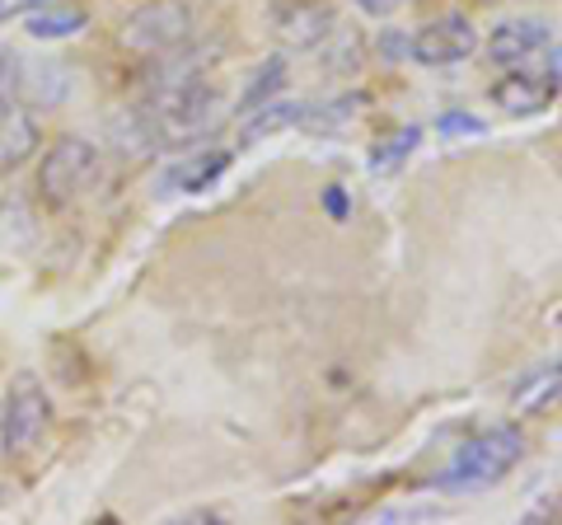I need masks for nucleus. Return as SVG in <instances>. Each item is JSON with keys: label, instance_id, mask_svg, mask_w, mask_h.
<instances>
[{"label": "nucleus", "instance_id": "7ed1b4c3", "mask_svg": "<svg viewBox=\"0 0 562 525\" xmlns=\"http://www.w3.org/2000/svg\"><path fill=\"white\" fill-rule=\"evenodd\" d=\"M192 43V10L183 0H150L140 5L127 24H122V47L140 62H155V57H169Z\"/></svg>", "mask_w": 562, "mask_h": 525}, {"label": "nucleus", "instance_id": "4468645a", "mask_svg": "<svg viewBox=\"0 0 562 525\" xmlns=\"http://www.w3.org/2000/svg\"><path fill=\"white\" fill-rule=\"evenodd\" d=\"M417 142H422V127H398L394 136H384V142L371 150V165H375L380 174H390V169H398L403 160H408Z\"/></svg>", "mask_w": 562, "mask_h": 525}, {"label": "nucleus", "instance_id": "9d476101", "mask_svg": "<svg viewBox=\"0 0 562 525\" xmlns=\"http://www.w3.org/2000/svg\"><path fill=\"white\" fill-rule=\"evenodd\" d=\"M301 118H305V103L301 99H268V103H258L254 113H244L239 122V146H258V142H268V136H281V132H291V127H301Z\"/></svg>", "mask_w": 562, "mask_h": 525}, {"label": "nucleus", "instance_id": "20e7f679", "mask_svg": "<svg viewBox=\"0 0 562 525\" xmlns=\"http://www.w3.org/2000/svg\"><path fill=\"white\" fill-rule=\"evenodd\" d=\"M52 427V399L43 390V380L24 371L10 380V394H5V409H0V446L10 455H24L33 450L47 436Z\"/></svg>", "mask_w": 562, "mask_h": 525}, {"label": "nucleus", "instance_id": "2eb2a0df", "mask_svg": "<svg viewBox=\"0 0 562 525\" xmlns=\"http://www.w3.org/2000/svg\"><path fill=\"white\" fill-rule=\"evenodd\" d=\"M357 94H347V99H338V103H328V109H319L314 113L310 103H305V118H301V127H310V132H338V127H347L351 118H357Z\"/></svg>", "mask_w": 562, "mask_h": 525}, {"label": "nucleus", "instance_id": "39448f33", "mask_svg": "<svg viewBox=\"0 0 562 525\" xmlns=\"http://www.w3.org/2000/svg\"><path fill=\"white\" fill-rule=\"evenodd\" d=\"M473 52H479V29L469 14H441V20L408 33V57L422 66H454L469 62Z\"/></svg>", "mask_w": 562, "mask_h": 525}, {"label": "nucleus", "instance_id": "f03ea898", "mask_svg": "<svg viewBox=\"0 0 562 525\" xmlns=\"http://www.w3.org/2000/svg\"><path fill=\"white\" fill-rule=\"evenodd\" d=\"M99 174H103V155L94 142H85V136H57L43 150L33 188H38L47 212H66V206H76L99 183Z\"/></svg>", "mask_w": 562, "mask_h": 525}, {"label": "nucleus", "instance_id": "dca6fc26", "mask_svg": "<svg viewBox=\"0 0 562 525\" xmlns=\"http://www.w3.org/2000/svg\"><path fill=\"white\" fill-rule=\"evenodd\" d=\"M558 390H562V361L549 366V371H539L530 384H520L516 404H520V409H530V413H539L543 404H553V394H558Z\"/></svg>", "mask_w": 562, "mask_h": 525}, {"label": "nucleus", "instance_id": "423d86ee", "mask_svg": "<svg viewBox=\"0 0 562 525\" xmlns=\"http://www.w3.org/2000/svg\"><path fill=\"white\" fill-rule=\"evenodd\" d=\"M549 47V24L543 20H502L487 33V57L492 66H525L535 52Z\"/></svg>", "mask_w": 562, "mask_h": 525}, {"label": "nucleus", "instance_id": "aec40b11", "mask_svg": "<svg viewBox=\"0 0 562 525\" xmlns=\"http://www.w3.org/2000/svg\"><path fill=\"white\" fill-rule=\"evenodd\" d=\"M324 206H328V216H333V221H347V192H342L338 183L324 192Z\"/></svg>", "mask_w": 562, "mask_h": 525}, {"label": "nucleus", "instance_id": "f257e3e1", "mask_svg": "<svg viewBox=\"0 0 562 525\" xmlns=\"http://www.w3.org/2000/svg\"><path fill=\"white\" fill-rule=\"evenodd\" d=\"M520 460H525V432L516 423L483 427L454 450V460L441 469L436 488L441 493H483V488L502 483Z\"/></svg>", "mask_w": 562, "mask_h": 525}, {"label": "nucleus", "instance_id": "4be33fe9", "mask_svg": "<svg viewBox=\"0 0 562 525\" xmlns=\"http://www.w3.org/2000/svg\"><path fill=\"white\" fill-rule=\"evenodd\" d=\"M549 76H553V85H562V43L553 47V57H549Z\"/></svg>", "mask_w": 562, "mask_h": 525}, {"label": "nucleus", "instance_id": "1a4fd4ad", "mask_svg": "<svg viewBox=\"0 0 562 525\" xmlns=\"http://www.w3.org/2000/svg\"><path fill=\"white\" fill-rule=\"evenodd\" d=\"M272 24H277V38H286L291 47H314L328 38L333 10L319 5V0H286V5L272 10Z\"/></svg>", "mask_w": 562, "mask_h": 525}, {"label": "nucleus", "instance_id": "412c9836", "mask_svg": "<svg viewBox=\"0 0 562 525\" xmlns=\"http://www.w3.org/2000/svg\"><path fill=\"white\" fill-rule=\"evenodd\" d=\"M403 5V0H357V10H366V14H375V20H384V14H394Z\"/></svg>", "mask_w": 562, "mask_h": 525}, {"label": "nucleus", "instance_id": "6e6552de", "mask_svg": "<svg viewBox=\"0 0 562 525\" xmlns=\"http://www.w3.org/2000/svg\"><path fill=\"white\" fill-rule=\"evenodd\" d=\"M553 76H539V71H506L497 85H492V103L497 109H506L512 118H535V113H543L553 103Z\"/></svg>", "mask_w": 562, "mask_h": 525}, {"label": "nucleus", "instance_id": "f3484780", "mask_svg": "<svg viewBox=\"0 0 562 525\" xmlns=\"http://www.w3.org/2000/svg\"><path fill=\"white\" fill-rule=\"evenodd\" d=\"M436 132H441V136H483L487 122L473 118V113H441V118H436Z\"/></svg>", "mask_w": 562, "mask_h": 525}, {"label": "nucleus", "instance_id": "ddd939ff", "mask_svg": "<svg viewBox=\"0 0 562 525\" xmlns=\"http://www.w3.org/2000/svg\"><path fill=\"white\" fill-rule=\"evenodd\" d=\"M85 20H90L85 10H76V5H57V10H33L29 20H24V29L33 33V38H70V33H80V29H85Z\"/></svg>", "mask_w": 562, "mask_h": 525}, {"label": "nucleus", "instance_id": "9b49d317", "mask_svg": "<svg viewBox=\"0 0 562 525\" xmlns=\"http://www.w3.org/2000/svg\"><path fill=\"white\" fill-rule=\"evenodd\" d=\"M225 169H231V150H198V155H188V160L169 165L165 183L179 192H202L206 183H216Z\"/></svg>", "mask_w": 562, "mask_h": 525}, {"label": "nucleus", "instance_id": "6ab92c4d", "mask_svg": "<svg viewBox=\"0 0 562 525\" xmlns=\"http://www.w3.org/2000/svg\"><path fill=\"white\" fill-rule=\"evenodd\" d=\"M375 52L384 62H403V57H408V33H403V29H384L375 38Z\"/></svg>", "mask_w": 562, "mask_h": 525}, {"label": "nucleus", "instance_id": "f8f14e48", "mask_svg": "<svg viewBox=\"0 0 562 525\" xmlns=\"http://www.w3.org/2000/svg\"><path fill=\"white\" fill-rule=\"evenodd\" d=\"M281 90H286V57H268L258 66V76L244 85V94H239V113H254L258 103H268V99H277Z\"/></svg>", "mask_w": 562, "mask_h": 525}, {"label": "nucleus", "instance_id": "a211bd4d", "mask_svg": "<svg viewBox=\"0 0 562 525\" xmlns=\"http://www.w3.org/2000/svg\"><path fill=\"white\" fill-rule=\"evenodd\" d=\"M20 57H14L10 47H0V103H10L14 90H20Z\"/></svg>", "mask_w": 562, "mask_h": 525}, {"label": "nucleus", "instance_id": "0eeeda50", "mask_svg": "<svg viewBox=\"0 0 562 525\" xmlns=\"http://www.w3.org/2000/svg\"><path fill=\"white\" fill-rule=\"evenodd\" d=\"M43 146V132H38V118L20 103H0V179L14 174L20 165H29Z\"/></svg>", "mask_w": 562, "mask_h": 525}]
</instances>
